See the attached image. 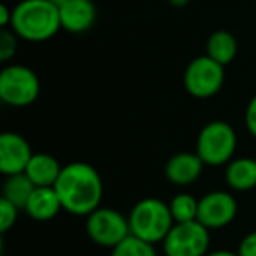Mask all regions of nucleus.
<instances>
[{"mask_svg": "<svg viewBox=\"0 0 256 256\" xmlns=\"http://www.w3.org/2000/svg\"><path fill=\"white\" fill-rule=\"evenodd\" d=\"M237 150V134L226 121H210L196 137L195 153L209 167H221L234 160Z\"/></svg>", "mask_w": 256, "mask_h": 256, "instance_id": "obj_4", "label": "nucleus"}, {"mask_svg": "<svg viewBox=\"0 0 256 256\" xmlns=\"http://www.w3.org/2000/svg\"><path fill=\"white\" fill-rule=\"evenodd\" d=\"M18 39L20 37L12 30L2 28V32H0V60L9 62L14 56L16 48H18Z\"/></svg>", "mask_w": 256, "mask_h": 256, "instance_id": "obj_21", "label": "nucleus"}, {"mask_svg": "<svg viewBox=\"0 0 256 256\" xmlns=\"http://www.w3.org/2000/svg\"><path fill=\"white\" fill-rule=\"evenodd\" d=\"M40 82L26 65H6L0 72V100L11 107H28L39 98Z\"/></svg>", "mask_w": 256, "mask_h": 256, "instance_id": "obj_5", "label": "nucleus"}, {"mask_svg": "<svg viewBox=\"0 0 256 256\" xmlns=\"http://www.w3.org/2000/svg\"><path fill=\"white\" fill-rule=\"evenodd\" d=\"M86 234L96 246L112 249L130 235L128 216L116 209L98 207L86 216Z\"/></svg>", "mask_w": 256, "mask_h": 256, "instance_id": "obj_8", "label": "nucleus"}, {"mask_svg": "<svg viewBox=\"0 0 256 256\" xmlns=\"http://www.w3.org/2000/svg\"><path fill=\"white\" fill-rule=\"evenodd\" d=\"M34 153L30 142L16 132H4L0 136V172L14 176L25 172Z\"/></svg>", "mask_w": 256, "mask_h": 256, "instance_id": "obj_10", "label": "nucleus"}, {"mask_svg": "<svg viewBox=\"0 0 256 256\" xmlns=\"http://www.w3.org/2000/svg\"><path fill=\"white\" fill-rule=\"evenodd\" d=\"M186 92L195 98H210L224 84V67L207 54L193 58L182 76Z\"/></svg>", "mask_w": 256, "mask_h": 256, "instance_id": "obj_7", "label": "nucleus"}, {"mask_svg": "<svg viewBox=\"0 0 256 256\" xmlns=\"http://www.w3.org/2000/svg\"><path fill=\"white\" fill-rule=\"evenodd\" d=\"M210 230L200 221L174 223L172 230L162 242L165 256H207Z\"/></svg>", "mask_w": 256, "mask_h": 256, "instance_id": "obj_6", "label": "nucleus"}, {"mask_svg": "<svg viewBox=\"0 0 256 256\" xmlns=\"http://www.w3.org/2000/svg\"><path fill=\"white\" fill-rule=\"evenodd\" d=\"M62 165L54 156L46 153H34L25 168V174L36 186H54L62 174Z\"/></svg>", "mask_w": 256, "mask_h": 256, "instance_id": "obj_15", "label": "nucleus"}, {"mask_svg": "<svg viewBox=\"0 0 256 256\" xmlns=\"http://www.w3.org/2000/svg\"><path fill=\"white\" fill-rule=\"evenodd\" d=\"M12 23V9H9L6 4L0 6V26L2 28H11Z\"/></svg>", "mask_w": 256, "mask_h": 256, "instance_id": "obj_24", "label": "nucleus"}, {"mask_svg": "<svg viewBox=\"0 0 256 256\" xmlns=\"http://www.w3.org/2000/svg\"><path fill=\"white\" fill-rule=\"evenodd\" d=\"M23 210L36 221H51L64 207L54 186H36Z\"/></svg>", "mask_w": 256, "mask_h": 256, "instance_id": "obj_13", "label": "nucleus"}, {"mask_svg": "<svg viewBox=\"0 0 256 256\" xmlns=\"http://www.w3.org/2000/svg\"><path fill=\"white\" fill-rule=\"evenodd\" d=\"M206 164L196 153H178L168 158L165 165V178L176 186L193 184L202 176Z\"/></svg>", "mask_w": 256, "mask_h": 256, "instance_id": "obj_12", "label": "nucleus"}, {"mask_svg": "<svg viewBox=\"0 0 256 256\" xmlns=\"http://www.w3.org/2000/svg\"><path fill=\"white\" fill-rule=\"evenodd\" d=\"M51 2H53V4H54V6H56V8H58V9H60V8H62V6H64V4H65V2H67V0H51Z\"/></svg>", "mask_w": 256, "mask_h": 256, "instance_id": "obj_27", "label": "nucleus"}, {"mask_svg": "<svg viewBox=\"0 0 256 256\" xmlns=\"http://www.w3.org/2000/svg\"><path fill=\"white\" fill-rule=\"evenodd\" d=\"M244 123L246 128H248V132L256 139V95H252V98L248 102L246 114H244Z\"/></svg>", "mask_w": 256, "mask_h": 256, "instance_id": "obj_22", "label": "nucleus"}, {"mask_svg": "<svg viewBox=\"0 0 256 256\" xmlns=\"http://www.w3.org/2000/svg\"><path fill=\"white\" fill-rule=\"evenodd\" d=\"M18 212L20 207H16L4 196L0 198V232H8L11 230V226H14V223L18 221Z\"/></svg>", "mask_w": 256, "mask_h": 256, "instance_id": "obj_20", "label": "nucleus"}, {"mask_svg": "<svg viewBox=\"0 0 256 256\" xmlns=\"http://www.w3.org/2000/svg\"><path fill=\"white\" fill-rule=\"evenodd\" d=\"M237 252L238 256H256V230L242 238Z\"/></svg>", "mask_w": 256, "mask_h": 256, "instance_id": "obj_23", "label": "nucleus"}, {"mask_svg": "<svg viewBox=\"0 0 256 256\" xmlns=\"http://www.w3.org/2000/svg\"><path fill=\"white\" fill-rule=\"evenodd\" d=\"M168 207H170L172 218L176 223L196 221V216H198V200L190 193H178L168 202Z\"/></svg>", "mask_w": 256, "mask_h": 256, "instance_id": "obj_18", "label": "nucleus"}, {"mask_svg": "<svg viewBox=\"0 0 256 256\" xmlns=\"http://www.w3.org/2000/svg\"><path fill=\"white\" fill-rule=\"evenodd\" d=\"M237 51V39L234 37V34L226 32V30H218V32L210 34L209 39H207L206 54L216 60L218 64H221L223 67H226L228 64L235 60Z\"/></svg>", "mask_w": 256, "mask_h": 256, "instance_id": "obj_16", "label": "nucleus"}, {"mask_svg": "<svg viewBox=\"0 0 256 256\" xmlns=\"http://www.w3.org/2000/svg\"><path fill=\"white\" fill-rule=\"evenodd\" d=\"M109 256H158V252L154 249V244H150L134 235H128L116 248L110 249Z\"/></svg>", "mask_w": 256, "mask_h": 256, "instance_id": "obj_19", "label": "nucleus"}, {"mask_svg": "<svg viewBox=\"0 0 256 256\" xmlns=\"http://www.w3.org/2000/svg\"><path fill=\"white\" fill-rule=\"evenodd\" d=\"M170 207L160 198H142L132 207L128 214L130 235L150 244L164 242L174 226Z\"/></svg>", "mask_w": 256, "mask_h": 256, "instance_id": "obj_3", "label": "nucleus"}, {"mask_svg": "<svg viewBox=\"0 0 256 256\" xmlns=\"http://www.w3.org/2000/svg\"><path fill=\"white\" fill-rule=\"evenodd\" d=\"M226 184L234 192H249L256 188V158H234L226 164L224 170Z\"/></svg>", "mask_w": 256, "mask_h": 256, "instance_id": "obj_14", "label": "nucleus"}, {"mask_svg": "<svg viewBox=\"0 0 256 256\" xmlns=\"http://www.w3.org/2000/svg\"><path fill=\"white\" fill-rule=\"evenodd\" d=\"M254 158H256V156H254Z\"/></svg>", "mask_w": 256, "mask_h": 256, "instance_id": "obj_28", "label": "nucleus"}, {"mask_svg": "<svg viewBox=\"0 0 256 256\" xmlns=\"http://www.w3.org/2000/svg\"><path fill=\"white\" fill-rule=\"evenodd\" d=\"M36 190V184L28 179L25 172L14 176H6L4 188H2V196L12 202L20 209H25L30 195Z\"/></svg>", "mask_w": 256, "mask_h": 256, "instance_id": "obj_17", "label": "nucleus"}, {"mask_svg": "<svg viewBox=\"0 0 256 256\" xmlns=\"http://www.w3.org/2000/svg\"><path fill=\"white\" fill-rule=\"evenodd\" d=\"M64 210L74 216H88L100 207L104 184L98 170L84 162H72L62 168L54 182Z\"/></svg>", "mask_w": 256, "mask_h": 256, "instance_id": "obj_1", "label": "nucleus"}, {"mask_svg": "<svg viewBox=\"0 0 256 256\" xmlns=\"http://www.w3.org/2000/svg\"><path fill=\"white\" fill-rule=\"evenodd\" d=\"M237 216V200L234 195L223 190H216L198 200V216L196 221L209 230L228 226Z\"/></svg>", "mask_w": 256, "mask_h": 256, "instance_id": "obj_9", "label": "nucleus"}, {"mask_svg": "<svg viewBox=\"0 0 256 256\" xmlns=\"http://www.w3.org/2000/svg\"><path fill=\"white\" fill-rule=\"evenodd\" d=\"M207 256H238V252H234V251H224V249H220V251H212L209 252Z\"/></svg>", "mask_w": 256, "mask_h": 256, "instance_id": "obj_25", "label": "nucleus"}, {"mask_svg": "<svg viewBox=\"0 0 256 256\" xmlns=\"http://www.w3.org/2000/svg\"><path fill=\"white\" fill-rule=\"evenodd\" d=\"M168 2H170L172 6H176V8H184L190 0H168Z\"/></svg>", "mask_w": 256, "mask_h": 256, "instance_id": "obj_26", "label": "nucleus"}, {"mask_svg": "<svg viewBox=\"0 0 256 256\" xmlns=\"http://www.w3.org/2000/svg\"><path fill=\"white\" fill-rule=\"evenodd\" d=\"M60 28V9L51 0H22L12 8L11 30L20 39L44 42Z\"/></svg>", "mask_w": 256, "mask_h": 256, "instance_id": "obj_2", "label": "nucleus"}, {"mask_svg": "<svg viewBox=\"0 0 256 256\" xmlns=\"http://www.w3.org/2000/svg\"><path fill=\"white\" fill-rule=\"evenodd\" d=\"M96 8L93 0H67L60 8L62 28L70 34H82L93 26Z\"/></svg>", "mask_w": 256, "mask_h": 256, "instance_id": "obj_11", "label": "nucleus"}]
</instances>
